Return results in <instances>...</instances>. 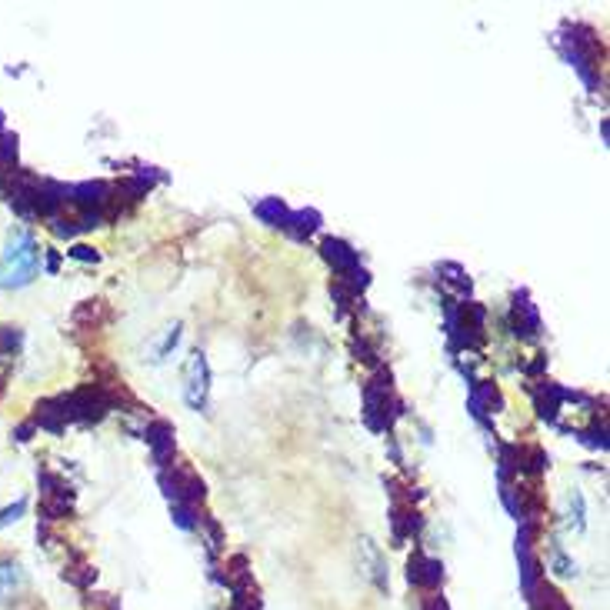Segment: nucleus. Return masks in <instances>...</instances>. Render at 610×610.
I'll return each mask as SVG.
<instances>
[{"mask_svg": "<svg viewBox=\"0 0 610 610\" xmlns=\"http://www.w3.org/2000/svg\"><path fill=\"white\" fill-rule=\"evenodd\" d=\"M37 267H40L37 240L30 237L27 230H17V234L10 237L4 257H0V287H4V290L27 287L30 280L37 277Z\"/></svg>", "mask_w": 610, "mask_h": 610, "instance_id": "obj_1", "label": "nucleus"}, {"mask_svg": "<svg viewBox=\"0 0 610 610\" xmlns=\"http://www.w3.org/2000/svg\"><path fill=\"white\" fill-rule=\"evenodd\" d=\"M404 400L397 397L394 384H390V370L380 367L364 387V420L370 430H390L397 417H404Z\"/></svg>", "mask_w": 610, "mask_h": 610, "instance_id": "obj_2", "label": "nucleus"}, {"mask_svg": "<svg viewBox=\"0 0 610 610\" xmlns=\"http://www.w3.org/2000/svg\"><path fill=\"white\" fill-rule=\"evenodd\" d=\"M160 487H164V494L170 497V504H190V507H197L207 494L204 480H200L190 467H180V464L160 470Z\"/></svg>", "mask_w": 610, "mask_h": 610, "instance_id": "obj_3", "label": "nucleus"}, {"mask_svg": "<svg viewBox=\"0 0 610 610\" xmlns=\"http://www.w3.org/2000/svg\"><path fill=\"white\" fill-rule=\"evenodd\" d=\"M187 384H184V397H187V404L194 407V410H207V397H210V364H207V357L197 354L190 357V364H187Z\"/></svg>", "mask_w": 610, "mask_h": 610, "instance_id": "obj_4", "label": "nucleus"}, {"mask_svg": "<svg viewBox=\"0 0 610 610\" xmlns=\"http://www.w3.org/2000/svg\"><path fill=\"white\" fill-rule=\"evenodd\" d=\"M144 440L150 447V454H154V464L160 470H167L170 464H174V424H167V420H150L147 430H144Z\"/></svg>", "mask_w": 610, "mask_h": 610, "instance_id": "obj_5", "label": "nucleus"}, {"mask_svg": "<svg viewBox=\"0 0 610 610\" xmlns=\"http://www.w3.org/2000/svg\"><path fill=\"white\" fill-rule=\"evenodd\" d=\"M407 580L420 590H437L444 584V564L437 557H427L424 550H414V557L407 560Z\"/></svg>", "mask_w": 610, "mask_h": 610, "instance_id": "obj_6", "label": "nucleus"}, {"mask_svg": "<svg viewBox=\"0 0 610 610\" xmlns=\"http://www.w3.org/2000/svg\"><path fill=\"white\" fill-rule=\"evenodd\" d=\"M360 570H364V577L380 590V594H387V590H390L387 560H384V554H380V547H377L370 537H360Z\"/></svg>", "mask_w": 610, "mask_h": 610, "instance_id": "obj_7", "label": "nucleus"}, {"mask_svg": "<svg viewBox=\"0 0 610 610\" xmlns=\"http://www.w3.org/2000/svg\"><path fill=\"white\" fill-rule=\"evenodd\" d=\"M320 254H324V260H327L330 267H334L337 277H347L350 270L360 267V254L347 244V240H340V237H327L324 244H320Z\"/></svg>", "mask_w": 610, "mask_h": 610, "instance_id": "obj_8", "label": "nucleus"}, {"mask_svg": "<svg viewBox=\"0 0 610 610\" xmlns=\"http://www.w3.org/2000/svg\"><path fill=\"white\" fill-rule=\"evenodd\" d=\"M510 317H514V334L517 337H524V340L540 337V314H537V307L530 304L527 290L514 294V310H510Z\"/></svg>", "mask_w": 610, "mask_h": 610, "instance_id": "obj_9", "label": "nucleus"}, {"mask_svg": "<svg viewBox=\"0 0 610 610\" xmlns=\"http://www.w3.org/2000/svg\"><path fill=\"white\" fill-rule=\"evenodd\" d=\"M27 590V574L17 560L0 557V604H14V600L24 597Z\"/></svg>", "mask_w": 610, "mask_h": 610, "instance_id": "obj_10", "label": "nucleus"}, {"mask_svg": "<svg viewBox=\"0 0 610 610\" xmlns=\"http://www.w3.org/2000/svg\"><path fill=\"white\" fill-rule=\"evenodd\" d=\"M534 394V407L537 414L547 420V424H557V414H560V404L567 400V390L557 387L554 380H540V384L530 390Z\"/></svg>", "mask_w": 610, "mask_h": 610, "instance_id": "obj_11", "label": "nucleus"}, {"mask_svg": "<svg viewBox=\"0 0 610 610\" xmlns=\"http://www.w3.org/2000/svg\"><path fill=\"white\" fill-rule=\"evenodd\" d=\"M324 224V217L317 210H290V224H287V234L294 240H310Z\"/></svg>", "mask_w": 610, "mask_h": 610, "instance_id": "obj_12", "label": "nucleus"}, {"mask_svg": "<svg viewBox=\"0 0 610 610\" xmlns=\"http://www.w3.org/2000/svg\"><path fill=\"white\" fill-rule=\"evenodd\" d=\"M254 214L264 220L267 227H280V230H287L290 224V210L287 204L280 197H267V200H257L254 204Z\"/></svg>", "mask_w": 610, "mask_h": 610, "instance_id": "obj_13", "label": "nucleus"}, {"mask_svg": "<svg viewBox=\"0 0 610 610\" xmlns=\"http://www.w3.org/2000/svg\"><path fill=\"white\" fill-rule=\"evenodd\" d=\"M64 577L74 580L77 587H90V584H94V570H90V564H87L84 557H74V564L64 567Z\"/></svg>", "mask_w": 610, "mask_h": 610, "instance_id": "obj_14", "label": "nucleus"}, {"mask_svg": "<svg viewBox=\"0 0 610 610\" xmlns=\"http://www.w3.org/2000/svg\"><path fill=\"white\" fill-rule=\"evenodd\" d=\"M170 517H174V524L180 530H197V524H200L197 507H190V504H170Z\"/></svg>", "mask_w": 610, "mask_h": 610, "instance_id": "obj_15", "label": "nucleus"}, {"mask_svg": "<svg viewBox=\"0 0 610 610\" xmlns=\"http://www.w3.org/2000/svg\"><path fill=\"white\" fill-rule=\"evenodd\" d=\"M100 317H107L104 300H84V304L74 310V320H77V324H80V320H87V324H97Z\"/></svg>", "mask_w": 610, "mask_h": 610, "instance_id": "obj_16", "label": "nucleus"}, {"mask_svg": "<svg viewBox=\"0 0 610 610\" xmlns=\"http://www.w3.org/2000/svg\"><path fill=\"white\" fill-rule=\"evenodd\" d=\"M567 527L584 530V497H580V494L567 497Z\"/></svg>", "mask_w": 610, "mask_h": 610, "instance_id": "obj_17", "label": "nucleus"}, {"mask_svg": "<svg viewBox=\"0 0 610 610\" xmlns=\"http://www.w3.org/2000/svg\"><path fill=\"white\" fill-rule=\"evenodd\" d=\"M437 274H447L450 284H457L460 290H470V277L464 274V267H460V264H440Z\"/></svg>", "mask_w": 610, "mask_h": 610, "instance_id": "obj_18", "label": "nucleus"}, {"mask_svg": "<svg viewBox=\"0 0 610 610\" xmlns=\"http://www.w3.org/2000/svg\"><path fill=\"white\" fill-rule=\"evenodd\" d=\"M20 340H24V334H20L17 327H0V350H4V354H14L20 347Z\"/></svg>", "mask_w": 610, "mask_h": 610, "instance_id": "obj_19", "label": "nucleus"}, {"mask_svg": "<svg viewBox=\"0 0 610 610\" xmlns=\"http://www.w3.org/2000/svg\"><path fill=\"white\" fill-rule=\"evenodd\" d=\"M550 567H554L560 577H574L577 574V564L564 554V550H554V560H550Z\"/></svg>", "mask_w": 610, "mask_h": 610, "instance_id": "obj_20", "label": "nucleus"}, {"mask_svg": "<svg viewBox=\"0 0 610 610\" xmlns=\"http://www.w3.org/2000/svg\"><path fill=\"white\" fill-rule=\"evenodd\" d=\"M584 444L607 450V427H604V420H597V424L587 430V434H584Z\"/></svg>", "mask_w": 610, "mask_h": 610, "instance_id": "obj_21", "label": "nucleus"}, {"mask_svg": "<svg viewBox=\"0 0 610 610\" xmlns=\"http://www.w3.org/2000/svg\"><path fill=\"white\" fill-rule=\"evenodd\" d=\"M24 510H27V500H17L14 507H4V510H0V530L10 527L14 520H20V514H24Z\"/></svg>", "mask_w": 610, "mask_h": 610, "instance_id": "obj_22", "label": "nucleus"}, {"mask_svg": "<svg viewBox=\"0 0 610 610\" xmlns=\"http://www.w3.org/2000/svg\"><path fill=\"white\" fill-rule=\"evenodd\" d=\"M67 254L74 257V260H84V264H97V260H100L97 250L94 247H84V244H77L74 250H67Z\"/></svg>", "mask_w": 610, "mask_h": 610, "instance_id": "obj_23", "label": "nucleus"}, {"mask_svg": "<svg viewBox=\"0 0 610 610\" xmlns=\"http://www.w3.org/2000/svg\"><path fill=\"white\" fill-rule=\"evenodd\" d=\"M177 340H180V324L167 327V337H164V344H160V350H157V360H160V357H167V350H170V347H177Z\"/></svg>", "mask_w": 610, "mask_h": 610, "instance_id": "obj_24", "label": "nucleus"}, {"mask_svg": "<svg viewBox=\"0 0 610 610\" xmlns=\"http://www.w3.org/2000/svg\"><path fill=\"white\" fill-rule=\"evenodd\" d=\"M544 367H547V357H544V354H537V360H534V364H527L524 370H527L530 377H534V374H540V370H544Z\"/></svg>", "mask_w": 610, "mask_h": 610, "instance_id": "obj_25", "label": "nucleus"}, {"mask_svg": "<svg viewBox=\"0 0 610 610\" xmlns=\"http://www.w3.org/2000/svg\"><path fill=\"white\" fill-rule=\"evenodd\" d=\"M420 610H450V607H447V600H444V597H430Z\"/></svg>", "mask_w": 610, "mask_h": 610, "instance_id": "obj_26", "label": "nucleus"}, {"mask_svg": "<svg viewBox=\"0 0 610 610\" xmlns=\"http://www.w3.org/2000/svg\"><path fill=\"white\" fill-rule=\"evenodd\" d=\"M0 134H4V117H0Z\"/></svg>", "mask_w": 610, "mask_h": 610, "instance_id": "obj_27", "label": "nucleus"}]
</instances>
